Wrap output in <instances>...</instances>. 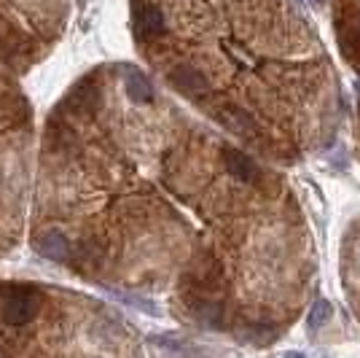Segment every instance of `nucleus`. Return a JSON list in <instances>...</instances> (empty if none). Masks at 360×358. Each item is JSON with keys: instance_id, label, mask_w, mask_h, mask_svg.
<instances>
[{"instance_id": "nucleus-1", "label": "nucleus", "mask_w": 360, "mask_h": 358, "mask_svg": "<svg viewBox=\"0 0 360 358\" xmlns=\"http://www.w3.org/2000/svg\"><path fill=\"white\" fill-rule=\"evenodd\" d=\"M32 111L0 68V256L11 254L25 221L30 183Z\"/></svg>"}, {"instance_id": "nucleus-2", "label": "nucleus", "mask_w": 360, "mask_h": 358, "mask_svg": "<svg viewBox=\"0 0 360 358\" xmlns=\"http://www.w3.org/2000/svg\"><path fill=\"white\" fill-rule=\"evenodd\" d=\"M221 156H224L226 173H229L231 178L242 180V183H255V180L261 178V170H258V164H255L253 156H248L245 151L226 146V149L221 151Z\"/></svg>"}, {"instance_id": "nucleus-3", "label": "nucleus", "mask_w": 360, "mask_h": 358, "mask_svg": "<svg viewBox=\"0 0 360 358\" xmlns=\"http://www.w3.org/2000/svg\"><path fill=\"white\" fill-rule=\"evenodd\" d=\"M330 315H333V310H330L328 299H315V304L309 307V328L326 326L330 321Z\"/></svg>"}, {"instance_id": "nucleus-4", "label": "nucleus", "mask_w": 360, "mask_h": 358, "mask_svg": "<svg viewBox=\"0 0 360 358\" xmlns=\"http://www.w3.org/2000/svg\"><path fill=\"white\" fill-rule=\"evenodd\" d=\"M285 358H304V356H301V353H288Z\"/></svg>"}, {"instance_id": "nucleus-5", "label": "nucleus", "mask_w": 360, "mask_h": 358, "mask_svg": "<svg viewBox=\"0 0 360 358\" xmlns=\"http://www.w3.org/2000/svg\"><path fill=\"white\" fill-rule=\"evenodd\" d=\"M312 3H315V6H323V3H326V0H312Z\"/></svg>"}, {"instance_id": "nucleus-6", "label": "nucleus", "mask_w": 360, "mask_h": 358, "mask_svg": "<svg viewBox=\"0 0 360 358\" xmlns=\"http://www.w3.org/2000/svg\"><path fill=\"white\" fill-rule=\"evenodd\" d=\"M355 32H358V35H360V19H358V25H355Z\"/></svg>"}, {"instance_id": "nucleus-7", "label": "nucleus", "mask_w": 360, "mask_h": 358, "mask_svg": "<svg viewBox=\"0 0 360 358\" xmlns=\"http://www.w3.org/2000/svg\"><path fill=\"white\" fill-rule=\"evenodd\" d=\"M358 92H360V78H358Z\"/></svg>"}]
</instances>
